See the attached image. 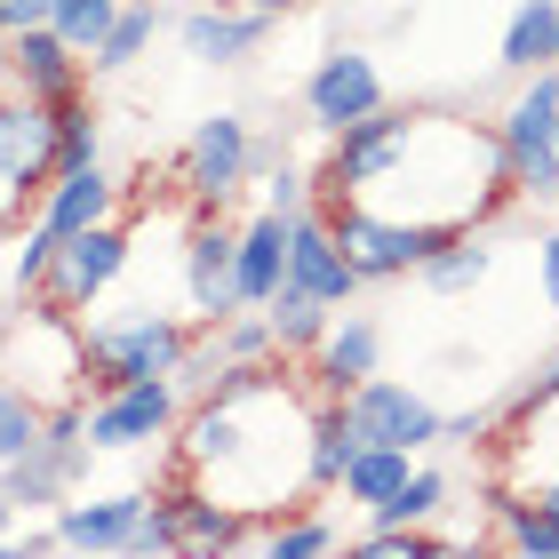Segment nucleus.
I'll list each match as a JSON object with an SVG mask.
<instances>
[{
	"label": "nucleus",
	"instance_id": "1",
	"mask_svg": "<svg viewBox=\"0 0 559 559\" xmlns=\"http://www.w3.org/2000/svg\"><path fill=\"white\" fill-rule=\"evenodd\" d=\"M185 344H192V328L176 312H152V304L112 312V320H81V360H88V384L96 392L136 384V376H176Z\"/></svg>",
	"mask_w": 559,
	"mask_h": 559
},
{
	"label": "nucleus",
	"instance_id": "2",
	"mask_svg": "<svg viewBox=\"0 0 559 559\" xmlns=\"http://www.w3.org/2000/svg\"><path fill=\"white\" fill-rule=\"evenodd\" d=\"M328 224H336V240H344V257L360 280H408L431 264V248L455 240L440 233V224H416V216H384V209H360V200H320Z\"/></svg>",
	"mask_w": 559,
	"mask_h": 559
},
{
	"label": "nucleus",
	"instance_id": "3",
	"mask_svg": "<svg viewBox=\"0 0 559 559\" xmlns=\"http://www.w3.org/2000/svg\"><path fill=\"white\" fill-rule=\"evenodd\" d=\"M503 152H512V185L520 200H551L559 192V64L520 72V96L503 105Z\"/></svg>",
	"mask_w": 559,
	"mask_h": 559
},
{
	"label": "nucleus",
	"instance_id": "4",
	"mask_svg": "<svg viewBox=\"0 0 559 559\" xmlns=\"http://www.w3.org/2000/svg\"><path fill=\"white\" fill-rule=\"evenodd\" d=\"M185 424V392L176 376H136V384H112L88 400V448L96 455H129V448H152Z\"/></svg>",
	"mask_w": 559,
	"mask_h": 559
},
{
	"label": "nucleus",
	"instance_id": "5",
	"mask_svg": "<svg viewBox=\"0 0 559 559\" xmlns=\"http://www.w3.org/2000/svg\"><path fill=\"white\" fill-rule=\"evenodd\" d=\"M248 176H257V136H248V120L240 112L192 120L185 152H176V185H185L200 209H224V200L248 192Z\"/></svg>",
	"mask_w": 559,
	"mask_h": 559
},
{
	"label": "nucleus",
	"instance_id": "6",
	"mask_svg": "<svg viewBox=\"0 0 559 559\" xmlns=\"http://www.w3.org/2000/svg\"><path fill=\"white\" fill-rule=\"evenodd\" d=\"M129 233H120V216L112 224H88V233H72V240H57V264H48V280H40V304L48 312H72L81 320L96 296L112 288L120 272H129Z\"/></svg>",
	"mask_w": 559,
	"mask_h": 559
},
{
	"label": "nucleus",
	"instance_id": "7",
	"mask_svg": "<svg viewBox=\"0 0 559 559\" xmlns=\"http://www.w3.org/2000/svg\"><path fill=\"white\" fill-rule=\"evenodd\" d=\"M336 400H344V416L360 424V440H384V448H408V455L440 448V408H431L416 384H392V376H360V384L336 392Z\"/></svg>",
	"mask_w": 559,
	"mask_h": 559
},
{
	"label": "nucleus",
	"instance_id": "8",
	"mask_svg": "<svg viewBox=\"0 0 559 559\" xmlns=\"http://www.w3.org/2000/svg\"><path fill=\"white\" fill-rule=\"evenodd\" d=\"M376 105H384V64H376L368 48H328L312 64V81H304V120H312L320 136L368 120Z\"/></svg>",
	"mask_w": 559,
	"mask_h": 559
},
{
	"label": "nucleus",
	"instance_id": "9",
	"mask_svg": "<svg viewBox=\"0 0 559 559\" xmlns=\"http://www.w3.org/2000/svg\"><path fill=\"white\" fill-rule=\"evenodd\" d=\"M48 176H57V112L40 96L9 88L0 96V185L16 200H33V192H48Z\"/></svg>",
	"mask_w": 559,
	"mask_h": 559
},
{
	"label": "nucleus",
	"instance_id": "10",
	"mask_svg": "<svg viewBox=\"0 0 559 559\" xmlns=\"http://www.w3.org/2000/svg\"><path fill=\"white\" fill-rule=\"evenodd\" d=\"M288 288L320 296V304H352L368 288V280L352 272V257H344V240H336V224H328L320 200L304 216H288Z\"/></svg>",
	"mask_w": 559,
	"mask_h": 559
},
{
	"label": "nucleus",
	"instance_id": "11",
	"mask_svg": "<svg viewBox=\"0 0 559 559\" xmlns=\"http://www.w3.org/2000/svg\"><path fill=\"white\" fill-rule=\"evenodd\" d=\"M120 216V176L105 160H81V168H57L48 176V200H40V240H72L88 224H112Z\"/></svg>",
	"mask_w": 559,
	"mask_h": 559
},
{
	"label": "nucleus",
	"instance_id": "12",
	"mask_svg": "<svg viewBox=\"0 0 559 559\" xmlns=\"http://www.w3.org/2000/svg\"><path fill=\"white\" fill-rule=\"evenodd\" d=\"M233 240H240V224H192V240H185V304H192V320H233L248 312L240 288H233Z\"/></svg>",
	"mask_w": 559,
	"mask_h": 559
},
{
	"label": "nucleus",
	"instance_id": "13",
	"mask_svg": "<svg viewBox=\"0 0 559 559\" xmlns=\"http://www.w3.org/2000/svg\"><path fill=\"white\" fill-rule=\"evenodd\" d=\"M264 33H272V16L233 9V0H200V9L176 16V40H185L192 64H248L264 48Z\"/></svg>",
	"mask_w": 559,
	"mask_h": 559
},
{
	"label": "nucleus",
	"instance_id": "14",
	"mask_svg": "<svg viewBox=\"0 0 559 559\" xmlns=\"http://www.w3.org/2000/svg\"><path fill=\"white\" fill-rule=\"evenodd\" d=\"M144 488H112V496H64L57 503V551H129L136 520H144Z\"/></svg>",
	"mask_w": 559,
	"mask_h": 559
},
{
	"label": "nucleus",
	"instance_id": "15",
	"mask_svg": "<svg viewBox=\"0 0 559 559\" xmlns=\"http://www.w3.org/2000/svg\"><path fill=\"white\" fill-rule=\"evenodd\" d=\"M280 280H288V216L257 209V216L240 224V240H233V288H240L248 312H264Z\"/></svg>",
	"mask_w": 559,
	"mask_h": 559
},
{
	"label": "nucleus",
	"instance_id": "16",
	"mask_svg": "<svg viewBox=\"0 0 559 559\" xmlns=\"http://www.w3.org/2000/svg\"><path fill=\"white\" fill-rule=\"evenodd\" d=\"M376 352H384V328H376L368 312L328 320V336L312 344V376H320V392L336 400V392L360 384V376H376Z\"/></svg>",
	"mask_w": 559,
	"mask_h": 559
},
{
	"label": "nucleus",
	"instance_id": "17",
	"mask_svg": "<svg viewBox=\"0 0 559 559\" xmlns=\"http://www.w3.org/2000/svg\"><path fill=\"white\" fill-rule=\"evenodd\" d=\"M9 88L57 105V96L81 88V48H64L48 24H40V33H16V40H9Z\"/></svg>",
	"mask_w": 559,
	"mask_h": 559
},
{
	"label": "nucleus",
	"instance_id": "18",
	"mask_svg": "<svg viewBox=\"0 0 559 559\" xmlns=\"http://www.w3.org/2000/svg\"><path fill=\"white\" fill-rule=\"evenodd\" d=\"M416 472V455L408 448H384V440H360V455H352V464H344V479H336V496L352 503V512H384V503L400 496V479H408Z\"/></svg>",
	"mask_w": 559,
	"mask_h": 559
},
{
	"label": "nucleus",
	"instance_id": "19",
	"mask_svg": "<svg viewBox=\"0 0 559 559\" xmlns=\"http://www.w3.org/2000/svg\"><path fill=\"white\" fill-rule=\"evenodd\" d=\"M176 527H185V551H240L248 536H257V520L233 512V503L209 496V488H185V496H176Z\"/></svg>",
	"mask_w": 559,
	"mask_h": 559
},
{
	"label": "nucleus",
	"instance_id": "20",
	"mask_svg": "<svg viewBox=\"0 0 559 559\" xmlns=\"http://www.w3.org/2000/svg\"><path fill=\"white\" fill-rule=\"evenodd\" d=\"M496 64L512 72H536V64H559V0H520L512 24H503V48H496Z\"/></svg>",
	"mask_w": 559,
	"mask_h": 559
},
{
	"label": "nucleus",
	"instance_id": "21",
	"mask_svg": "<svg viewBox=\"0 0 559 559\" xmlns=\"http://www.w3.org/2000/svg\"><path fill=\"white\" fill-rule=\"evenodd\" d=\"M200 336H209L216 368H272L280 360V336L264 312H233V320H200Z\"/></svg>",
	"mask_w": 559,
	"mask_h": 559
},
{
	"label": "nucleus",
	"instance_id": "22",
	"mask_svg": "<svg viewBox=\"0 0 559 559\" xmlns=\"http://www.w3.org/2000/svg\"><path fill=\"white\" fill-rule=\"evenodd\" d=\"M488 272H496V248L479 240V233H455V240L431 248V264H424L416 280H424L431 296H464V288H479Z\"/></svg>",
	"mask_w": 559,
	"mask_h": 559
},
{
	"label": "nucleus",
	"instance_id": "23",
	"mask_svg": "<svg viewBox=\"0 0 559 559\" xmlns=\"http://www.w3.org/2000/svg\"><path fill=\"white\" fill-rule=\"evenodd\" d=\"M488 512H496L503 551H520V559H551V551H559V520L544 512L536 496H496Z\"/></svg>",
	"mask_w": 559,
	"mask_h": 559
},
{
	"label": "nucleus",
	"instance_id": "24",
	"mask_svg": "<svg viewBox=\"0 0 559 559\" xmlns=\"http://www.w3.org/2000/svg\"><path fill=\"white\" fill-rule=\"evenodd\" d=\"M264 320H272L280 352H312V344L328 336V320H336V304H320V296H304V288H288V280H280L272 304H264Z\"/></svg>",
	"mask_w": 559,
	"mask_h": 559
},
{
	"label": "nucleus",
	"instance_id": "25",
	"mask_svg": "<svg viewBox=\"0 0 559 559\" xmlns=\"http://www.w3.org/2000/svg\"><path fill=\"white\" fill-rule=\"evenodd\" d=\"M248 551H264V559H328V551H344V536H336V520H288V512H272L257 536H248Z\"/></svg>",
	"mask_w": 559,
	"mask_h": 559
},
{
	"label": "nucleus",
	"instance_id": "26",
	"mask_svg": "<svg viewBox=\"0 0 559 559\" xmlns=\"http://www.w3.org/2000/svg\"><path fill=\"white\" fill-rule=\"evenodd\" d=\"M152 33H160V9H152V0H120L112 33L88 48V64H96V72H129L144 48H152Z\"/></svg>",
	"mask_w": 559,
	"mask_h": 559
},
{
	"label": "nucleus",
	"instance_id": "27",
	"mask_svg": "<svg viewBox=\"0 0 559 559\" xmlns=\"http://www.w3.org/2000/svg\"><path fill=\"white\" fill-rule=\"evenodd\" d=\"M48 112H57V168H81V160H96V152H105V112H96L81 88L57 96Z\"/></svg>",
	"mask_w": 559,
	"mask_h": 559
},
{
	"label": "nucleus",
	"instance_id": "28",
	"mask_svg": "<svg viewBox=\"0 0 559 559\" xmlns=\"http://www.w3.org/2000/svg\"><path fill=\"white\" fill-rule=\"evenodd\" d=\"M448 512V472H431V464H416L408 479H400V496L384 503L376 520H392V527H431Z\"/></svg>",
	"mask_w": 559,
	"mask_h": 559
},
{
	"label": "nucleus",
	"instance_id": "29",
	"mask_svg": "<svg viewBox=\"0 0 559 559\" xmlns=\"http://www.w3.org/2000/svg\"><path fill=\"white\" fill-rule=\"evenodd\" d=\"M112 16H120V0H48V33L64 48H81V57L112 33Z\"/></svg>",
	"mask_w": 559,
	"mask_h": 559
},
{
	"label": "nucleus",
	"instance_id": "30",
	"mask_svg": "<svg viewBox=\"0 0 559 559\" xmlns=\"http://www.w3.org/2000/svg\"><path fill=\"white\" fill-rule=\"evenodd\" d=\"M40 424H48V408H40L24 384L0 376V464H16L24 448H40Z\"/></svg>",
	"mask_w": 559,
	"mask_h": 559
},
{
	"label": "nucleus",
	"instance_id": "31",
	"mask_svg": "<svg viewBox=\"0 0 559 559\" xmlns=\"http://www.w3.org/2000/svg\"><path fill=\"white\" fill-rule=\"evenodd\" d=\"M129 551H136V559H152V551H185V527H176V496H152V503H144V520H136Z\"/></svg>",
	"mask_w": 559,
	"mask_h": 559
},
{
	"label": "nucleus",
	"instance_id": "32",
	"mask_svg": "<svg viewBox=\"0 0 559 559\" xmlns=\"http://www.w3.org/2000/svg\"><path fill=\"white\" fill-rule=\"evenodd\" d=\"M264 209H272V216H304V209H312V176L288 168V160H272V176H264Z\"/></svg>",
	"mask_w": 559,
	"mask_h": 559
},
{
	"label": "nucleus",
	"instance_id": "33",
	"mask_svg": "<svg viewBox=\"0 0 559 559\" xmlns=\"http://www.w3.org/2000/svg\"><path fill=\"white\" fill-rule=\"evenodd\" d=\"M536 288H544V304L559 312V216H551V233L536 240Z\"/></svg>",
	"mask_w": 559,
	"mask_h": 559
},
{
	"label": "nucleus",
	"instance_id": "34",
	"mask_svg": "<svg viewBox=\"0 0 559 559\" xmlns=\"http://www.w3.org/2000/svg\"><path fill=\"white\" fill-rule=\"evenodd\" d=\"M488 408H464V416H440V440H488Z\"/></svg>",
	"mask_w": 559,
	"mask_h": 559
},
{
	"label": "nucleus",
	"instance_id": "35",
	"mask_svg": "<svg viewBox=\"0 0 559 559\" xmlns=\"http://www.w3.org/2000/svg\"><path fill=\"white\" fill-rule=\"evenodd\" d=\"M233 9H257V16H280V9H304V0H233Z\"/></svg>",
	"mask_w": 559,
	"mask_h": 559
},
{
	"label": "nucleus",
	"instance_id": "36",
	"mask_svg": "<svg viewBox=\"0 0 559 559\" xmlns=\"http://www.w3.org/2000/svg\"><path fill=\"white\" fill-rule=\"evenodd\" d=\"M9 527H16V496L0 488V544H9Z\"/></svg>",
	"mask_w": 559,
	"mask_h": 559
},
{
	"label": "nucleus",
	"instance_id": "37",
	"mask_svg": "<svg viewBox=\"0 0 559 559\" xmlns=\"http://www.w3.org/2000/svg\"><path fill=\"white\" fill-rule=\"evenodd\" d=\"M536 503H544V512L559 520V479H544V488H536Z\"/></svg>",
	"mask_w": 559,
	"mask_h": 559
}]
</instances>
